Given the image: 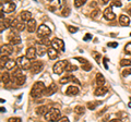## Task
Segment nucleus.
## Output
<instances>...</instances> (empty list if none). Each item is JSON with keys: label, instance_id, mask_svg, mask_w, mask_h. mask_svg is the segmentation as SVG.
I'll return each instance as SVG.
<instances>
[{"label": "nucleus", "instance_id": "obj_1", "mask_svg": "<svg viewBox=\"0 0 131 122\" xmlns=\"http://www.w3.org/2000/svg\"><path fill=\"white\" fill-rule=\"evenodd\" d=\"M45 88H46V87H45V84H44L43 82H41V81H39V82H36L31 89V96L33 97V98L39 97L41 95H43Z\"/></svg>", "mask_w": 131, "mask_h": 122}, {"label": "nucleus", "instance_id": "obj_2", "mask_svg": "<svg viewBox=\"0 0 131 122\" xmlns=\"http://www.w3.org/2000/svg\"><path fill=\"white\" fill-rule=\"evenodd\" d=\"M44 117H45V119H46L47 121H56V120H58L60 117V110L57 109V108H50L49 111L47 112Z\"/></svg>", "mask_w": 131, "mask_h": 122}, {"label": "nucleus", "instance_id": "obj_3", "mask_svg": "<svg viewBox=\"0 0 131 122\" xmlns=\"http://www.w3.org/2000/svg\"><path fill=\"white\" fill-rule=\"evenodd\" d=\"M67 64H68V62L66 60L57 61V62L54 64V67H52V71H54V73H56V74H61V73L66 70Z\"/></svg>", "mask_w": 131, "mask_h": 122}, {"label": "nucleus", "instance_id": "obj_4", "mask_svg": "<svg viewBox=\"0 0 131 122\" xmlns=\"http://www.w3.org/2000/svg\"><path fill=\"white\" fill-rule=\"evenodd\" d=\"M50 34H52V31H50V29H49L48 26L44 25V24L39 25L38 29H37V36H38L39 39L45 38V37H49Z\"/></svg>", "mask_w": 131, "mask_h": 122}, {"label": "nucleus", "instance_id": "obj_5", "mask_svg": "<svg viewBox=\"0 0 131 122\" xmlns=\"http://www.w3.org/2000/svg\"><path fill=\"white\" fill-rule=\"evenodd\" d=\"M16 63H18V65L21 68V69H23V70H26V69H30V65H31V61H30V59H28L27 57H19L18 59H16Z\"/></svg>", "mask_w": 131, "mask_h": 122}, {"label": "nucleus", "instance_id": "obj_6", "mask_svg": "<svg viewBox=\"0 0 131 122\" xmlns=\"http://www.w3.org/2000/svg\"><path fill=\"white\" fill-rule=\"evenodd\" d=\"M43 68H44L43 62H41V61H33V62H31V65H30L28 70L31 71V73H33V74H37V73H39L43 70Z\"/></svg>", "mask_w": 131, "mask_h": 122}, {"label": "nucleus", "instance_id": "obj_7", "mask_svg": "<svg viewBox=\"0 0 131 122\" xmlns=\"http://www.w3.org/2000/svg\"><path fill=\"white\" fill-rule=\"evenodd\" d=\"M8 40H9V43L12 45H19L21 43V37L16 32H10L8 35Z\"/></svg>", "mask_w": 131, "mask_h": 122}, {"label": "nucleus", "instance_id": "obj_8", "mask_svg": "<svg viewBox=\"0 0 131 122\" xmlns=\"http://www.w3.org/2000/svg\"><path fill=\"white\" fill-rule=\"evenodd\" d=\"M52 46L54 48H56L57 50H61L63 51L64 50V43L62 42L60 38H54L52 40Z\"/></svg>", "mask_w": 131, "mask_h": 122}, {"label": "nucleus", "instance_id": "obj_9", "mask_svg": "<svg viewBox=\"0 0 131 122\" xmlns=\"http://www.w3.org/2000/svg\"><path fill=\"white\" fill-rule=\"evenodd\" d=\"M13 54V47L12 44H5L1 46V55H5V56H9Z\"/></svg>", "mask_w": 131, "mask_h": 122}, {"label": "nucleus", "instance_id": "obj_10", "mask_svg": "<svg viewBox=\"0 0 131 122\" xmlns=\"http://www.w3.org/2000/svg\"><path fill=\"white\" fill-rule=\"evenodd\" d=\"M56 92H57V86H56V84L52 83V84H50L48 87L45 88L43 95H45V96H52V95H54V94L56 93Z\"/></svg>", "mask_w": 131, "mask_h": 122}, {"label": "nucleus", "instance_id": "obj_11", "mask_svg": "<svg viewBox=\"0 0 131 122\" xmlns=\"http://www.w3.org/2000/svg\"><path fill=\"white\" fill-rule=\"evenodd\" d=\"M35 48H36V51H37V55L38 56H44L47 52V50H48L46 45L42 44V43H37Z\"/></svg>", "mask_w": 131, "mask_h": 122}, {"label": "nucleus", "instance_id": "obj_12", "mask_svg": "<svg viewBox=\"0 0 131 122\" xmlns=\"http://www.w3.org/2000/svg\"><path fill=\"white\" fill-rule=\"evenodd\" d=\"M16 3L13 2V1H11V2H7L5 5V7L1 5V9H2L5 12H7V13L13 12V11L16 10Z\"/></svg>", "mask_w": 131, "mask_h": 122}, {"label": "nucleus", "instance_id": "obj_13", "mask_svg": "<svg viewBox=\"0 0 131 122\" xmlns=\"http://www.w3.org/2000/svg\"><path fill=\"white\" fill-rule=\"evenodd\" d=\"M103 14H104V16H105L106 20H109V21H111V20H114V19L116 18V14L113 12V8H111V7L106 8Z\"/></svg>", "mask_w": 131, "mask_h": 122}, {"label": "nucleus", "instance_id": "obj_14", "mask_svg": "<svg viewBox=\"0 0 131 122\" xmlns=\"http://www.w3.org/2000/svg\"><path fill=\"white\" fill-rule=\"evenodd\" d=\"M36 55H37V51H36V48L35 47H28L26 49V54L25 56L28 58L30 60H33L36 58Z\"/></svg>", "mask_w": 131, "mask_h": 122}, {"label": "nucleus", "instance_id": "obj_15", "mask_svg": "<svg viewBox=\"0 0 131 122\" xmlns=\"http://www.w3.org/2000/svg\"><path fill=\"white\" fill-rule=\"evenodd\" d=\"M19 16L22 20V22H28L32 19V13L30 11H21Z\"/></svg>", "mask_w": 131, "mask_h": 122}, {"label": "nucleus", "instance_id": "obj_16", "mask_svg": "<svg viewBox=\"0 0 131 122\" xmlns=\"http://www.w3.org/2000/svg\"><path fill=\"white\" fill-rule=\"evenodd\" d=\"M47 54H48V58L50 60H55L58 58V50L56 49V48H54V47H49L48 50H47Z\"/></svg>", "mask_w": 131, "mask_h": 122}, {"label": "nucleus", "instance_id": "obj_17", "mask_svg": "<svg viewBox=\"0 0 131 122\" xmlns=\"http://www.w3.org/2000/svg\"><path fill=\"white\" fill-rule=\"evenodd\" d=\"M26 27H27V31L30 33H34L36 31V29H37V23H36V21L34 19H31L27 22V24H26Z\"/></svg>", "mask_w": 131, "mask_h": 122}, {"label": "nucleus", "instance_id": "obj_18", "mask_svg": "<svg viewBox=\"0 0 131 122\" xmlns=\"http://www.w3.org/2000/svg\"><path fill=\"white\" fill-rule=\"evenodd\" d=\"M66 94H67L68 96H75V95L79 94V88H78L77 86H74V85H71V86H69V87L67 88Z\"/></svg>", "mask_w": 131, "mask_h": 122}, {"label": "nucleus", "instance_id": "obj_19", "mask_svg": "<svg viewBox=\"0 0 131 122\" xmlns=\"http://www.w3.org/2000/svg\"><path fill=\"white\" fill-rule=\"evenodd\" d=\"M107 92H108L107 87H105L104 85H102V86H98L97 88L95 89V92H94V95H95V96H102V95H105Z\"/></svg>", "mask_w": 131, "mask_h": 122}, {"label": "nucleus", "instance_id": "obj_20", "mask_svg": "<svg viewBox=\"0 0 131 122\" xmlns=\"http://www.w3.org/2000/svg\"><path fill=\"white\" fill-rule=\"evenodd\" d=\"M75 82L77 84H80V82L77 80V78H74V76H72V75H68V76H64V78H60V83L61 84H66L68 83V82Z\"/></svg>", "mask_w": 131, "mask_h": 122}, {"label": "nucleus", "instance_id": "obj_21", "mask_svg": "<svg viewBox=\"0 0 131 122\" xmlns=\"http://www.w3.org/2000/svg\"><path fill=\"white\" fill-rule=\"evenodd\" d=\"M48 111H49V109L47 106H39L36 108V114L37 116H45Z\"/></svg>", "mask_w": 131, "mask_h": 122}, {"label": "nucleus", "instance_id": "obj_22", "mask_svg": "<svg viewBox=\"0 0 131 122\" xmlns=\"http://www.w3.org/2000/svg\"><path fill=\"white\" fill-rule=\"evenodd\" d=\"M119 23H120V25H122V26H128L129 23H130L129 16L125 15V14H121V15L119 16Z\"/></svg>", "mask_w": 131, "mask_h": 122}, {"label": "nucleus", "instance_id": "obj_23", "mask_svg": "<svg viewBox=\"0 0 131 122\" xmlns=\"http://www.w3.org/2000/svg\"><path fill=\"white\" fill-rule=\"evenodd\" d=\"M96 84H97V86H102L105 84V78H104V75L102 73H97L96 74Z\"/></svg>", "mask_w": 131, "mask_h": 122}, {"label": "nucleus", "instance_id": "obj_24", "mask_svg": "<svg viewBox=\"0 0 131 122\" xmlns=\"http://www.w3.org/2000/svg\"><path fill=\"white\" fill-rule=\"evenodd\" d=\"M16 65H18L16 61H13V60H9L8 62L5 63V69H8V70H14Z\"/></svg>", "mask_w": 131, "mask_h": 122}, {"label": "nucleus", "instance_id": "obj_25", "mask_svg": "<svg viewBox=\"0 0 131 122\" xmlns=\"http://www.w3.org/2000/svg\"><path fill=\"white\" fill-rule=\"evenodd\" d=\"M1 81H2V83L5 84H8L10 82V74L8 72H5L1 74Z\"/></svg>", "mask_w": 131, "mask_h": 122}, {"label": "nucleus", "instance_id": "obj_26", "mask_svg": "<svg viewBox=\"0 0 131 122\" xmlns=\"http://www.w3.org/2000/svg\"><path fill=\"white\" fill-rule=\"evenodd\" d=\"M16 83L18 84V85H23L24 83H25V81H26V78H25V75H20V76H18V78H16Z\"/></svg>", "mask_w": 131, "mask_h": 122}, {"label": "nucleus", "instance_id": "obj_27", "mask_svg": "<svg viewBox=\"0 0 131 122\" xmlns=\"http://www.w3.org/2000/svg\"><path fill=\"white\" fill-rule=\"evenodd\" d=\"M22 70H23V69H21V68L20 69H14V70H13V74H12V78L16 80L18 76L22 75V74H23V73H22Z\"/></svg>", "mask_w": 131, "mask_h": 122}, {"label": "nucleus", "instance_id": "obj_28", "mask_svg": "<svg viewBox=\"0 0 131 122\" xmlns=\"http://www.w3.org/2000/svg\"><path fill=\"white\" fill-rule=\"evenodd\" d=\"M85 111V108L83 106H81V105H79V106H77L74 108V112L77 114H83Z\"/></svg>", "mask_w": 131, "mask_h": 122}, {"label": "nucleus", "instance_id": "obj_29", "mask_svg": "<svg viewBox=\"0 0 131 122\" xmlns=\"http://www.w3.org/2000/svg\"><path fill=\"white\" fill-rule=\"evenodd\" d=\"M120 65L121 67H131V60L130 59H121Z\"/></svg>", "mask_w": 131, "mask_h": 122}, {"label": "nucleus", "instance_id": "obj_30", "mask_svg": "<svg viewBox=\"0 0 131 122\" xmlns=\"http://www.w3.org/2000/svg\"><path fill=\"white\" fill-rule=\"evenodd\" d=\"M100 104H102V102H100V101H96V102H87V108L90 110H94Z\"/></svg>", "mask_w": 131, "mask_h": 122}, {"label": "nucleus", "instance_id": "obj_31", "mask_svg": "<svg viewBox=\"0 0 131 122\" xmlns=\"http://www.w3.org/2000/svg\"><path fill=\"white\" fill-rule=\"evenodd\" d=\"M85 2H86V0H74V7L75 8H80V7H82Z\"/></svg>", "mask_w": 131, "mask_h": 122}, {"label": "nucleus", "instance_id": "obj_32", "mask_svg": "<svg viewBox=\"0 0 131 122\" xmlns=\"http://www.w3.org/2000/svg\"><path fill=\"white\" fill-rule=\"evenodd\" d=\"M9 61V58L8 56H5V55H1V68H3L5 65V63Z\"/></svg>", "mask_w": 131, "mask_h": 122}, {"label": "nucleus", "instance_id": "obj_33", "mask_svg": "<svg viewBox=\"0 0 131 122\" xmlns=\"http://www.w3.org/2000/svg\"><path fill=\"white\" fill-rule=\"evenodd\" d=\"M41 43H42V44H44V45H46V46H48V47L52 46V42H50V40L48 39V37L41 38Z\"/></svg>", "mask_w": 131, "mask_h": 122}, {"label": "nucleus", "instance_id": "obj_34", "mask_svg": "<svg viewBox=\"0 0 131 122\" xmlns=\"http://www.w3.org/2000/svg\"><path fill=\"white\" fill-rule=\"evenodd\" d=\"M78 68L75 67V65L73 64H70V63H68L67 67H66V71H68V72H71V71H75Z\"/></svg>", "mask_w": 131, "mask_h": 122}, {"label": "nucleus", "instance_id": "obj_35", "mask_svg": "<svg viewBox=\"0 0 131 122\" xmlns=\"http://www.w3.org/2000/svg\"><path fill=\"white\" fill-rule=\"evenodd\" d=\"M125 52L127 55H131V42L128 43V44L125 46Z\"/></svg>", "mask_w": 131, "mask_h": 122}, {"label": "nucleus", "instance_id": "obj_36", "mask_svg": "<svg viewBox=\"0 0 131 122\" xmlns=\"http://www.w3.org/2000/svg\"><path fill=\"white\" fill-rule=\"evenodd\" d=\"M82 69H83L84 71H90L91 69H92V65H91L89 62L83 63V64H82Z\"/></svg>", "mask_w": 131, "mask_h": 122}, {"label": "nucleus", "instance_id": "obj_37", "mask_svg": "<svg viewBox=\"0 0 131 122\" xmlns=\"http://www.w3.org/2000/svg\"><path fill=\"white\" fill-rule=\"evenodd\" d=\"M67 29H68V31H69L70 33H72V34H74L75 32H78V27H75V26L68 25V26H67Z\"/></svg>", "mask_w": 131, "mask_h": 122}, {"label": "nucleus", "instance_id": "obj_38", "mask_svg": "<svg viewBox=\"0 0 131 122\" xmlns=\"http://www.w3.org/2000/svg\"><path fill=\"white\" fill-rule=\"evenodd\" d=\"M16 29H18L19 32H22V31H24V29H25V24H23V23H20L19 22V24L16 25Z\"/></svg>", "mask_w": 131, "mask_h": 122}, {"label": "nucleus", "instance_id": "obj_39", "mask_svg": "<svg viewBox=\"0 0 131 122\" xmlns=\"http://www.w3.org/2000/svg\"><path fill=\"white\" fill-rule=\"evenodd\" d=\"M100 10H98V9H95V11H93L92 13H91V16H92V18H97L98 15H100Z\"/></svg>", "mask_w": 131, "mask_h": 122}, {"label": "nucleus", "instance_id": "obj_40", "mask_svg": "<svg viewBox=\"0 0 131 122\" xmlns=\"http://www.w3.org/2000/svg\"><path fill=\"white\" fill-rule=\"evenodd\" d=\"M22 121V119L21 118H9L8 122H20Z\"/></svg>", "mask_w": 131, "mask_h": 122}, {"label": "nucleus", "instance_id": "obj_41", "mask_svg": "<svg viewBox=\"0 0 131 122\" xmlns=\"http://www.w3.org/2000/svg\"><path fill=\"white\" fill-rule=\"evenodd\" d=\"M93 57L95 58V60H96V61H97V63H100V55H98V54H97V52H96V51H94V52H93Z\"/></svg>", "mask_w": 131, "mask_h": 122}, {"label": "nucleus", "instance_id": "obj_42", "mask_svg": "<svg viewBox=\"0 0 131 122\" xmlns=\"http://www.w3.org/2000/svg\"><path fill=\"white\" fill-rule=\"evenodd\" d=\"M75 59H77L78 61H79V62L82 63V64H83V63H86V62H87V60H86V59H84V58H81V57H77Z\"/></svg>", "mask_w": 131, "mask_h": 122}, {"label": "nucleus", "instance_id": "obj_43", "mask_svg": "<svg viewBox=\"0 0 131 122\" xmlns=\"http://www.w3.org/2000/svg\"><path fill=\"white\" fill-rule=\"evenodd\" d=\"M129 74H131V70H130V69H126V70L122 72L123 76H127V75H129Z\"/></svg>", "mask_w": 131, "mask_h": 122}, {"label": "nucleus", "instance_id": "obj_44", "mask_svg": "<svg viewBox=\"0 0 131 122\" xmlns=\"http://www.w3.org/2000/svg\"><path fill=\"white\" fill-rule=\"evenodd\" d=\"M69 13H70V10H69L68 8H64L63 10H62V15H66V16H67Z\"/></svg>", "mask_w": 131, "mask_h": 122}, {"label": "nucleus", "instance_id": "obj_45", "mask_svg": "<svg viewBox=\"0 0 131 122\" xmlns=\"http://www.w3.org/2000/svg\"><path fill=\"white\" fill-rule=\"evenodd\" d=\"M113 5H116V7H121V2L119 1V0H114Z\"/></svg>", "mask_w": 131, "mask_h": 122}, {"label": "nucleus", "instance_id": "obj_46", "mask_svg": "<svg viewBox=\"0 0 131 122\" xmlns=\"http://www.w3.org/2000/svg\"><path fill=\"white\" fill-rule=\"evenodd\" d=\"M107 46L108 47H111V48H116V47L118 46V44H117V43H108Z\"/></svg>", "mask_w": 131, "mask_h": 122}, {"label": "nucleus", "instance_id": "obj_47", "mask_svg": "<svg viewBox=\"0 0 131 122\" xmlns=\"http://www.w3.org/2000/svg\"><path fill=\"white\" fill-rule=\"evenodd\" d=\"M96 7H97V3H96L95 1H93V2H91V3H90V8H94V9H96Z\"/></svg>", "mask_w": 131, "mask_h": 122}, {"label": "nucleus", "instance_id": "obj_48", "mask_svg": "<svg viewBox=\"0 0 131 122\" xmlns=\"http://www.w3.org/2000/svg\"><path fill=\"white\" fill-rule=\"evenodd\" d=\"M58 121H59V122H64V121H66V122H67V121H68V118H67V117L59 118V119H58Z\"/></svg>", "mask_w": 131, "mask_h": 122}, {"label": "nucleus", "instance_id": "obj_49", "mask_svg": "<svg viewBox=\"0 0 131 122\" xmlns=\"http://www.w3.org/2000/svg\"><path fill=\"white\" fill-rule=\"evenodd\" d=\"M91 38H92V35H91V34H86L84 37V40H89V39H91Z\"/></svg>", "mask_w": 131, "mask_h": 122}, {"label": "nucleus", "instance_id": "obj_50", "mask_svg": "<svg viewBox=\"0 0 131 122\" xmlns=\"http://www.w3.org/2000/svg\"><path fill=\"white\" fill-rule=\"evenodd\" d=\"M107 61H108V59L107 58H104V65H105V69H107Z\"/></svg>", "mask_w": 131, "mask_h": 122}, {"label": "nucleus", "instance_id": "obj_51", "mask_svg": "<svg viewBox=\"0 0 131 122\" xmlns=\"http://www.w3.org/2000/svg\"><path fill=\"white\" fill-rule=\"evenodd\" d=\"M100 1L102 3H103V5H106V3L109 2V0H100Z\"/></svg>", "mask_w": 131, "mask_h": 122}, {"label": "nucleus", "instance_id": "obj_52", "mask_svg": "<svg viewBox=\"0 0 131 122\" xmlns=\"http://www.w3.org/2000/svg\"><path fill=\"white\" fill-rule=\"evenodd\" d=\"M118 121H120V120L119 119H113L111 120V122H118Z\"/></svg>", "mask_w": 131, "mask_h": 122}, {"label": "nucleus", "instance_id": "obj_53", "mask_svg": "<svg viewBox=\"0 0 131 122\" xmlns=\"http://www.w3.org/2000/svg\"><path fill=\"white\" fill-rule=\"evenodd\" d=\"M128 12H129V14L131 15V7H129V9H128Z\"/></svg>", "mask_w": 131, "mask_h": 122}, {"label": "nucleus", "instance_id": "obj_54", "mask_svg": "<svg viewBox=\"0 0 131 122\" xmlns=\"http://www.w3.org/2000/svg\"><path fill=\"white\" fill-rule=\"evenodd\" d=\"M7 2H11V1H13V0H5Z\"/></svg>", "mask_w": 131, "mask_h": 122}, {"label": "nucleus", "instance_id": "obj_55", "mask_svg": "<svg viewBox=\"0 0 131 122\" xmlns=\"http://www.w3.org/2000/svg\"><path fill=\"white\" fill-rule=\"evenodd\" d=\"M47 1H52V0H47Z\"/></svg>", "mask_w": 131, "mask_h": 122}, {"label": "nucleus", "instance_id": "obj_56", "mask_svg": "<svg viewBox=\"0 0 131 122\" xmlns=\"http://www.w3.org/2000/svg\"><path fill=\"white\" fill-rule=\"evenodd\" d=\"M34 1H37V0H34Z\"/></svg>", "mask_w": 131, "mask_h": 122}, {"label": "nucleus", "instance_id": "obj_57", "mask_svg": "<svg viewBox=\"0 0 131 122\" xmlns=\"http://www.w3.org/2000/svg\"><path fill=\"white\" fill-rule=\"evenodd\" d=\"M130 35H131V34H130Z\"/></svg>", "mask_w": 131, "mask_h": 122}]
</instances>
